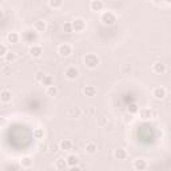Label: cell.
Here are the masks:
<instances>
[{"label":"cell","mask_w":171,"mask_h":171,"mask_svg":"<svg viewBox=\"0 0 171 171\" xmlns=\"http://www.w3.org/2000/svg\"><path fill=\"white\" fill-rule=\"evenodd\" d=\"M84 63L90 68H95L99 64V58L96 55H94V53H88V55H86V58H84Z\"/></svg>","instance_id":"1"},{"label":"cell","mask_w":171,"mask_h":171,"mask_svg":"<svg viewBox=\"0 0 171 171\" xmlns=\"http://www.w3.org/2000/svg\"><path fill=\"white\" fill-rule=\"evenodd\" d=\"M58 52H59L62 56H70L71 53H72V47L67 43L60 44V46L58 47Z\"/></svg>","instance_id":"2"},{"label":"cell","mask_w":171,"mask_h":171,"mask_svg":"<svg viewBox=\"0 0 171 171\" xmlns=\"http://www.w3.org/2000/svg\"><path fill=\"white\" fill-rule=\"evenodd\" d=\"M116 20V17H115V15L112 12H110V11H107V12H104L103 13V16H102V21L104 24H109V25H111V24H114V21Z\"/></svg>","instance_id":"3"},{"label":"cell","mask_w":171,"mask_h":171,"mask_svg":"<svg viewBox=\"0 0 171 171\" xmlns=\"http://www.w3.org/2000/svg\"><path fill=\"white\" fill-rule=\"evenodd\" d=\"M152 96L155 99H158V100H162V99L166 98V90L163 87H156L152 90Z\"/></svg>","instance_id":"4"},{"label":"cell","mask_w":171,"mask_h":171,"mask_svg":"<svg viewBox=\"0 0 171 171\" xmlns=\"http://www.w3.org/2000/svg\"><path fill=\"white\" fill-rule=\"evenodd\" d=\"M66 76H67V79H70V80H75L76 78L79 76V71L75 68V67H68V68L66 70Z\"/></svg>","instance_id":"5"},{"label":"cell","mask_w":171,"mask_h":171,"mask_svg":"<svg viewBox=\"0 0 171 171\" xmlns=\"http://www.w3.org/2000/svg\"><path fill=\"white\" fill-rule=\"evenodd\" d=\"M72 28L74 31H76V32H80V31H83L86 28V23L83 19H75L72 21Z\"/></svg>","instance_id":"6"},{"label":"cell","mask_w":171,"mask_h":171,"mask_svg":"<svg viewBox=\"0 0 171 171\" xmlns=\"http://www.w3.org/2000/svg\"><path fill=\"white\" fill-rule=\"evenodd\" d=\"M67 166H68V163H67V159L58 158L55 160V169H58V170H64Z\"/></svg>","instance_id":"7"},{"label":"cell","mask_w":171,"mask_h":171,"mask_svg":"<svg viewBox=\"0 0 171 171\" xmlns=\"http://www.w3.org/2000/svg\"><path fill=\"white\" fill-rule=\"evenodd\" d=\"M147 167V163L145 159H135L134 160V169L136 170H145Z\"/></svg>","instance_id":"8"},{"label":"cell","mask_w":171,"mask_h":171,"mask_svg":"<svg viewBox=\"0 0 171 171\" xmlns=\"http://www.w3.org/2000/svg\"><path fill=\"white\" fill-rule=\"evenodd\" d=\"M83 92H84V95H86V96L92 98V96L96 94V88L94 87V86H86L84 90H83Z\"/></svg>","instance_id":"9"},{"label":"cell","mask_w":171,"mask_h":171,"mask_svg":"<svg viewBox=\"0 0 171 171\" xmlns=\"http://www.w3.org/2000/svg\"><path fill=\"white\" fill-rule=\"evenodd\" d=\"M67 163H68L70 167H75V166L79 163V156L78 155H68L67 156Z\"/></svg>","instance_id":"10"},{"label":"cell","mask_w":171,"mask_h":171,"mask_svg":"<svg viewBox=\"0 0 171 171\" xmlns=\"http://www.w3.org/2000/svg\"><path fill=\"white\" fill-rule=\"evenodd\" d=\"M42 52H43V49L40 46H32L30 48V53L32 55L34 58H39L40 55H42Z\"/></svg>","instance_id":"11"},{"label":"cell","mask_w":171,"mask_h":171,"mask_svg":"<svg viewBox=\"0 0 171 171\" xmlns=\"http://www.w3.org/2000/svg\"><path fill=\"white\" fill-rule=\"evenodd\" d=\"M59 147H60V150H63V151H70L71 147H72V142L68 141V139H64V141L60 142Z\"/></svg>","instance_id":"12"},{"label":"cell","mask_w":171,"mask_h":171,"mask_svg":"<svg viewBox=\"0 0 171 171\" xmlns=\"http://www.w3.org/2000/svg\"><path fill=\"white\" fill-rule=\"evenodd\" d=\"M0 99H2L3 103H8L11 100V91L10 90H3L2 94H0Z\"/></svg>","instance_id":"13"},{"label":"cell","mask_w":171,"mask_h":171,"mask_svg":"<svg viewBox=\"0 0 171 171\" xmlns=\"http://www.w3.org/2000/svg\"><path fill=\"white\" fill-rule=\"evenodd\" d=\"M90 7H91L92 11H100L103 8V2L102 0H92L91 4H90Z\"/></svg>","instance_id":"14"},{"label":"cell","mask_w":171,"mask_h":171,"mask_svg":"<svg viewBox=\"0 0 171 171\" xmlns=\"http://www.w3.org/2000/svg\"><path fill=\"white\" fill-rule=\"evenodd\" d=\"M46 92H47V95H48V96H52V98H53V96H56L58 94H59V90H58L53 84H51V86H47Z\"/></svg>","instance_id":"15"},{"label":"cell","mask_w":171,"mask_h":171,"mask_svg":"<svg viewBox=\"0 0 171 171\" xmlns=\"http://www.w3.org/2000/svg\"><path fill=\"white\" fill-rule=\"evenodd\" d=\"M82 114H83L82 110L78 109V107H72V109H70V111H68V115L72 116V118H80Z\"/></svg>","instance_id":"16"},{"label":"cell","mask_w":171,"mask_h":171,"mask_svg":"<svg viewBox=\"0 0 171 171\" xmlns=\"http://www.w3.org/2000/svg\"><path fill=\"white\" fill-rule=\"evenodd\" d=\"M96 150H98V146L95 145V143H92V142H90V143H87L86 145V151H87V154H95L96 152Z\"/></svg>","instance_id":"17"},{"label":"cell","mask_w":171,"mask_h":171,"mask_svg":"<svg viewBox=\"0 0 171 171\" xmlns=\"http://www.w3.org/2000/svg\"><path fill=\"white\" fill-rule=\"evenodd\" d=\"M114 156H115V159H118V160H122L126 158V151L123 150V148H118V150H115L114 152Z\"/></svg>","instance_id":"18"},{"label":"cell","mask_w":171,"mask_h":171,"mask_svg":"<svg viewBox=\"0 0 171 171\" xmlns=\"http://www.w3.org/2000/svg\"><path fill=\"white\" fill-rule=\"evenodd\" d=\"M154 71L156 74H163L166 71V64H163V63H155V64H154Z\"/></svg>","instance_id":"19"},{"label":"cell","mask_w":171,"mask_h":171,"mask_svg":"<svg viewBox=\"0 0 171 171\" xmlns=\"http://www.w3.org/2000/svg\"><path fill=\"white\" fill-rule=\"evenodd\" d=\"M7 40L10 43H17V40H19V34L17 32H10L8 34V36H7Z\"/></svg>","instance_id":"20"},{"label":"cell","mask_w":171,"mask_h":171,"mask_svg":"<svg viewBox=\"0 0 171 171\" xmlns=\"http://www.w3.org/2000/svg\"><path fill=\"white\" fill-rule=\"evenodd\" d=\"M46 21H43V20H39V21H36L35 23V30L38 31V32H42V31H44L46 30Z\"/></svg>","instance_id":"21"},{"label":"cell","mask_w":171,"mask_h":171,"mask_svg":"<svg viewBox=\"0 0 171 171\" xmlns=\"http://www.w3.org/2000/svg\"><path fill=\"white\" fill-rule=\"evenodd\" d=\"M20 163H21V167L23 169H30L31 166H32V160L30 158H23V160H21Z\"/></svg>","instance_id":"22"},{"label":"cell","mask_w":171,"mask_h":171,"mask_svg":"<svg viewBox=\"0 0 171 171\" xmlns=\"http://www.w3.org/2000/svg\"><path fill=\"white\" fill-rule=\"evenodd\" d=\"M46 76H47V75H46V72H43V71H38L36 75H35V79H36L38 82L42 83L43 80H44V78H46Z\"/></svg>","instance_id":"23"},{"label":"cell","mask_w":171,"mask_h":171,"mask_svg":"<svg viewBox=\"0 0 171 171\" xmlns=\"http://www.w3.org/2000/svg\"><path fill=\"white\" fill-rule=\"evenodd\" d=\"M141 116H142V119H148V118H151V110H148V109L142 110V111H141Z\"/></svg>","instance_id":"24"},{"label":"cell","mask_w":171,"mask_h":171,"mask_svg":"<svg viewBox=\"0 0 171 171\" xmlns=\"http://www.w3.org/2000/svg\"><path fill=\"white\" fill-rule=\"evenodd\" d=\"M62 4H63V0H49V6L52 8H59L62 7Z\"/></svg>","instance_id":"25"},{"label":"cell","mask_w":171,"mask_h":171,"mask_svg":"<svg viewBox=\"0 0 171 171\" xmlns=\"http://www.w3.org/2000/svg\"><path fill=\"white\" fill-rule=\"evenodd\" d=\"M4 58H6V60L7 62H13V60H15L16 59V55H15V53H13V52H7L6 53V56H4Z\"/></svg>","instance_id":"26"},{"label":"cell","mask_w":171,"mask_h":171,"mask_svg":"<svg viewBox=\"0 0 171 171\" xmlns=\"http://www.w3.org/2000/svg\"><path fill=\"white\" fill-rule=\"evenodd\" d=\"M25 38L28 40H34L36 38V32H34V31H27L25 32Z\"/></svg>","instance_id":"27"},{"label":"cell","mask_w":171,"mask_h":171,"mask_svg":"<svg viewBox=\"0 0 171 171\" xmlns=\"http://www.w3.org/2000/svg\"><path fill=\"white\" fill-rule=\"evenodd\" d=\"M42 83L46 84V86H51V84H52V76H46Z\"/></svg>","instance_id":"28"},{"label":"cell","mask_w":171,"mask_h":171,"mask_svg":"<svg viewBox=\"0 0 171 171\" xmlns=\"http://www.w3.org/2000/svg\"><path fill=\"white\" fill-rule=\"evenodd\" d=\"M63 30H66V32H71L74 28H72V23H66L63 25Z\"/></svg>","instance_id":"29"},{"label":"cell","mask_w":171,"mask_h":171,"mask_svg":"<svg viewBox=\"0 0 171 171\" xmlns=\"http://www.w3.org/2000/svg\"><path fill=\"white\" fill-rule=\"evenodd\" d=\"M126 71H128V72H131V71H132L131 66H130V64H123V66H122V72H126Z\"/></svg>","instance_id":"30"},{"label":"cell","mask_w":171,"mask_h":171,"mask_svg":"<svg viewBox=\"0 0 171 171\" xmlns=\"http://www.w3.org/2000/svg\"><path fill=\"white\" fill-rule=\"evenodd\" d=\"M2 56H6V53H7V51H6V46H4V44H2Z\"/></svg>","instance_id":"31"},{"label":"cell","mask_w":171,"mask_h":171,"mask_svg":"<svg viewBox=\"0 0 171 171\" xmlns=\"http://www.w3.org/2000/svg\"><path fill=\"white\" fill-rule=\"evenodd\" d=\"M35 135H36V138H40L43 135V132H42V130H36V131H35Z\"/></svg>","instance_id":"32"}]
</instances>
